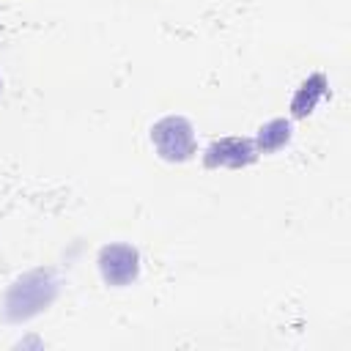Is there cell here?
Listing matches in <instances>:
<instances>
[{"instance_id":"6da1fadb","label":"cell","mask_w":351,"mask_h":351,"mask_svg":"<svg viewBox=\"0 0 351 351\" xmlns=\"http://www.w3.org/2000/svg\"><path fill=\"white\" fill-rule=\"evenodd\" d=\"M52 296H55V282H52L49 271H30L14 282L5 307H8V315L19 321V318H30L41 307H47L52 302Z\"/></svg>"},{"instance_id":"7a4b0ae2","label":"cell","mask_w":351,"mask_h":351,"mask_svg":"<svg viewBox=\"0 0 351 351\" xmlns=\"http://www.w3.org/2000/svg\"><path fill=\"white\" fill-rule=\"evenodd\" d=\"M151 143L159 151L162 159L167 162H184L195 154V132L192 123L181 115H167L154 123L151 129Z\"/></svg>"},{"instance_id":"3957f363","label":"cell","mask_w":351,"mask_h":351,"mask_svg":"<svg viewBox=\"0 0 351 351\" xmlns=\"http://www.w3.org/2000/svg\"><path fill=\"white\" fill-rule=\"evenodd\" d=\"M137 252L129 244H110L99 255V271L110 285H129L137 277Z\"/></svg>"},{"instance_id":"277c9868","label":"cell","mask_w":351,"mask_h":351,"mask_svg":"<svg viewBox=\"0 0 351 351\" xmlns=\"http://www.w3.org/2000/svg\"><path fill=\"white\" fill-rule=\"evenodd\" d=\"M252 159H255V151H252V145H250L247 140H241V137H225V140L214 143V145L208 148V154H206V162H208L211 167H217V165L239 167V165H247V162H252Z\"/></svg>"},{"instance_id":"5b68a950","label":"cell","mask_w":351,"mask_h":351,"mask_svg":"<svg viewBox=\"0 0 351 351\" xmlns=\"http://www.w3.org/2000/svg\"><path fill=\"white\" fill-rule=\"evenodd\" d=\"M324 88H326V80H324L321 74L310 77V80L296 90V96H293V104H291L293 115H307V112L315 107V101L324 96Z\"/></svg>"},{"instance_id":"8992f818","label":"cell","mask_w":351,"mask_h":351,"mask_svg":"<svg viewBox=\"0 0 351 351\" xmlns=\"http://www.w3.org/2000/svg\"><path fill=\"white\" fill-rule=\"evenodd\" d=\"M282 143H288V123L285 121H271L258 134V148L261 151H277Z\"/></svg>"},{"instance_id":"52a82bcc","label":"cell","mask_w":351,"mask_h":351,"mask_svg":"<svg viewBox=\"0 0 351 351\" xmlns=\"http://www.w3.org/2000/svg\"><path fill=\"white\" fill-rule=\"evenodd\" d=\"M0 88H3V82H0Z\"/></svg>"}]
</instances>
